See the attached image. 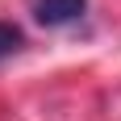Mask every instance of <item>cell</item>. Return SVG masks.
Listing matches in <instances>:
<instances>
[{"instance_id":"cell-1","label":"cell","mask_w":121,"mask_h":121,"mask_svg":"<svg viewBox=\"0 0 121 121\" xmlns=\"http://www.w3.org/2000/svg\"><path fill=\"white\" fill-rule=\"evenodd\" d=\"M88 9V0H34V17L50 29H59V25H71L79 21Z\"/></svg>"},{"instance_id":"cell-2","label":"cell","mask_w":121,"mask_h":121,"mask_svg":"<svg viewBox=\"0 0 121 121\" xmlns=\"http://www.w3.org/2000/svg\"><path fill=\"white\" fill-rule=\"evenodd\" d=\"M17 46H21V29L13 21H0V59H9Z\"/></svg>"}]
</instances>
